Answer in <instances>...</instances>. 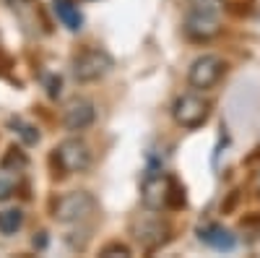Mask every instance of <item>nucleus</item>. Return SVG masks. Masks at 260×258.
<instances>
[{
    "label": "nucleus",
    "instance_id": "obj_11",
    "mask_svg": "<svg viewBox=\"0 0 260 258\" xmlns=\"http://www.w3.org/2000/svg\"><path fill=\"white\" fill-rule=\"evenodd\" d=\"M198 238H201V243H206V245H211L216 250H226V253L234 250V245H237V238L226 227H221V224H206V227H201Z\"/></svg>",
    "mask_w": 260,
    "mask_h": 258
},
{
    "label": "nucleus",
    "instance_id": "obj_1",
    "mask_svg": "<svg viewBox=\"0 0 260 258\" xmlns=\"http://www.w3.org/2000/svg\"><path fill=\"white\" fill-rule=\"evenodd\" d=\"M112 66H115V60H112V55L107 50L89 47V50H83V52H78L73 58V76L81 83H91V81L104 78L107 73L112 71Z\"/></svg>",
    "mask_w": 260,
    "mask_h": 258
},
{
    "label": "nucleus",
    "instance_id": "obj_10",
    "mask_svg": "<svg viewBox=\"0 0 260 258\" xmlns=\"http://www.w3.org/2000/svg\"><path fill=\"white\" fill-rule=\"evenodd\" d=\"M96 118V110H94V102L89 99H73L62 112V125L68 131H86Z\"/></svg>",
    "mask_w": 260,
    "mask_h": 258
},
{
    "label": "nucleus",
    "instance_id": "obj_6",
    "mask_svg": "<svg viewBox=\"0 0 260 258\" xmlns=\"http://www.w3.org/2000/svg\"><path fill=\"white\" fill-rule=\"evenodd\" d=\"M130 230H133V238L141 243L143 250H156L169 240V224L161 217H154V214H146V217L133 219Z\"/></svg>",
    "mask_w": 260,
    "mask_h": 258
},
{
    "label": "nucleus",
    "instance_id": "obj_14",
    "mask_svg": "<svg viewBox=\"0 0 260 258\" xmlns=\"http://www.w3.org/2000/svg\"><path fill=\"white\" fill-rule=\"evenodd\" d=\"M185 204H187L185 188L180 185L177 178H169V183H167V204L164 206H169V209H185Z\"/></svg>",
    "mask_w": 260,
    "mask_h": 258
},
{
    "label": "nucleus",
    "instance_id": "obj_17",
    "mask_svg": "<svg viewBox=\"0 0 260 258\" xmlns=\"http://www.w3.org/2000/svg\"><path fill=\"white\" fill-rule=\"evenodd\" d=\"M6 6H11V8H21L24 3H29V0H3Z\"/></svg>",
    "mask_w": 260,
    "mask_h": 258
},
{
    "label": "nucleus",
    "instance_id": "obj_12",
    "mask_svg": "<svg viewBox=\"0 0 260 258\" xmlns=\"http://www.w3.org/2000/svg\"><path fill=\"white\" fill-rule=\"evenodd\" d=\"M52 11L57 16V21L68 29V32H81L83 29V13L78 11L76 0H55Z\"/></svg>",
    "mask_w": 260,
    "mask_h": 258
},
{
    "label": "nucleus",
    "instance_id": "obj_5",
    "mask_svg": "<svg viewBox=\"0 0 260 258\" xmlns=\"http://www.w3.org/2000/svg\"><path fill=\"white\" fill-rule=\"evenodd\" d=\"M224 73H226V63L219 55H201L192 60V66L187 71V81L192 89L206 92V89H213Z\"/></svg>",
    "mask_w": 260,
    "mask_h": 258
},
{
    "label": "nucleus",
    "instance_id": "obj_9",
    "mask_svg": "<svg viewBox=\"0 0 260 258\" xmlns=\"http://www.w3.org/2000/svg\"><path fill=\"white\" fill-rule=\"evenodd\" d=\"M24 167H26V157L13 146L11 154L3 162V167H0V201H8L16 193V188L21 183V175H24Z\"/></svg>",
    "mask_w": 260,
    "mask_h": 258
},
{
    "label": "nucleus",
    "instance_id": "obj_15",
    "mask_svg": "<svg viewBox=\"0 0 260 258\" xmlns=\"http://www.w3.org/2000/svg\"><path fill=\"white\" fill-rule=\"evenodd\" d=\"M11 128H13V133H18L26 144H37V141H39V131H37L31 123H26V120L13 118V120H11Z\"/></svg>",
    "mask_w": 260,
    "mask_h": 258
},
{
    "label": "nucleus",
    "instance_id": "obj_8",
    "mask_svg": "<svg viewBox=\"0 0 260 258\" xmlns=\"http://www.w3.org/2000/svg\"><path fill=\"white\" fill-rule=\"evenodd\" d=\"M167 183H169V178L159 167H148L146 169L143 183H141V204L148 211H159L167 204Z\"/></svg>",
    "mask_w": 260,
    "mask_h": 258
},
{
    "label": "nucleus",
    "instance_id": "obj_18",
    "mask_svg": "<svg viewBox=\"0 0 260 258\" xmlns=\"http://www.w3.org/2000/svg\"><path fill=\"white\" fill-rule=\"evenodd\" d=\"M257 193H260V175H257Z\"/></svg>",
    "mask_w": 260,
    "mask_h": 258
},
{
    "label": "nucleus",
    "instance_id": "obj_2",
    "mask_svg": "<svg viewBox=\"0 0 260 258\" xmlns=\"http://www.w3.org/2000/svg\"><path fill=\"white\" fill-rule=\"evenodd\" d=\"M96 209V201L91 193L86 190H73V193H65L55 201V219L62 224H78L83 219H89Z\"/></svg>",
    "mask_w": 260,
    "mask_h": 258
},
{
    "label": "nucleus",
    "instance_id": "obj_13",
    "mask_svg": "<svg viewBox=\"0 0 260 258\" xmlns=\"http://www.w3.org/2000/svg\"><path fill=\"white\" fill-rule=\"evenodd\" d=\"M21 227H24V214H21V209L0 211V232L3 235H16Z\"/></svg>",
    "mask_w": 260,
    "mask_h": 258
},
{
    "label": "nucleus",
    "instance_id": "obj_7",
    "mask_svg": "<svg viewBox=\"0 0 260 258\" xmlns=\"http://www.w3.org/2000/svg\"><path fill=\"white\" fill-rule=\"evenodd\" d=\"M221 24H219V13L213 11H198L190 8L187 18H185V34L195 42H208L213 37H219Z\"/></svg>",
    "mask_w": 260,
    "mask_h": 258
},
{
    "label": "nucleus",
    "instance_id": "obj_16",
    "mask_svg": "<svg viewBox=\"0 0 260 258\" xmlns=\"http://www.w3.org/2000/svg\"><path fill=\"white\" fill-rule=\"evenodd\" d=\"M99 255L102 258H127L130 255V248L122 245V243H110V245H104L99 250Z\"/></svg>",
    "mask_w": 260,
    "mask_h": 258
},
{
    "label": "nucleus",
    "instance_id": "obj_4",
    "mask_svg": "<svg viewBox=\"0 0 260 258\" xmlns=\"http://www.w3.org/2000/svg\"><path fill=\"white\" fill-rule=\"evenodd\" d=\"M55 162L62 172H68V175L86 172L91 167V149L81 138H65L55 149Z\"/></svg>",
    "mask_w": 260,
    "mask_h": 258
},
{
    "label": "nucleus",
    "instance_id": "obj_3",
    "mask_svg": "<svg viewBox=\"0 0 260 258\" xmlns=\"http://www.w3.org/2000/svg\"><path fill=\"white\" fill-rule=\"evenodd\" d=\"M211 115V102L203 99L201 94H180L172 104V118L180 128L192 131V128H201Z\"/></svg>",
    "mask_w": 260,
    "mask_h": 258
}]
</instances>
